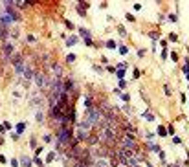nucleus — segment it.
<instances>
[{"label": "nucleus", "instance_id": "nucleus-17", "mask_svg": "<svg viewBox=\"0 0 189 167\" xmlns=\"http://www.w3.org/2000/svg\"><path fill=\"white\" fill-rule=\"evenodd\" d=\"M37 121H42V112H37Z\"/></svg>", "mask_w": 189, "mask_h": 167}, {"label": "nucleus", "instance_id": "nucleus-5", "mask_svg": "<svg viewBox=\"0 0 189 167\" xmlns=\"http://www.w3.org/2000/svg\"><path fill=\"white\" fill-rule=\"evenodd\" d=\"M40 103H42V97H40V94H33L30 96V105L31 106H40Z\"/></svg>", "mask_w": 189, "mask_h": 167}, {"label": "nucleus", "instance_id": "nucleus-8", "mask_svg": "<svg viewBox=\"0 0 189 167\" xmlns=\"http://www.w3.org/2000/svg\"><path fill=\"white\" fill-rule=\"evenodd\" d=\"M20 162H22V165H24V167H30V165H31V160L28 158V156H22Z\"/></svg>", "mask_w": 189, "mask_h": 167}, {"label": "nucleus", "instance_id": "nucleus-2", "mask_svg": "<svg viewBox=\"0 0 189 167\" xmlns=\"http://www.w3.org/2000/svg\"><path fill=\"white\" fill-rule=\"evenodd\" d=\"M57 138H59V143H57V147H59V151H61L64 145L72 143V132H70V129H68V127H63V129L59 131Z\"/></svg>", "mask_w": 189, "mask_h": 167}, {"label": "nucleus", "instance_id": "nucleus-9", "mask_svg": "<svg viewBox=\"0 0 189 167\" xmlns=\"http://www.w3.org/2000/svg\"><path fill=\"white\" fill-rule=\"evenodd\" d=\"M79 31H81V35L84 37V39H90V31H88V30H84V28H81Z\"/></svg>", "mask_w": 189, "mask_h": 167}, {"label": "nucleus", "instance_id": "nucleus-1", "mask_svg": "<svg viewBox=\"0 0 189 167\" xmlns=\"http://www.w3.org/2000/svg\"><path fill=\"white\" fill-rule=\"evenodd\" d=\"M84 121L90 125V127H97V125H101V121H103V114H101V110L96 108V106L88 108V110H86V118H84Z\"/></svg>", "mask_w": 189, "mask_h": 167}, {"label": "nucleus", "instance_id": "nucleus-16", "mask_svg": "<svg viewBox=\"0 0 189 167\" xmlns=\"http://www.w3.org/2000/svg\"><path fill=\"white\" fill-rule=\"evenodd\" d=\"M114 46H116V44L112 42V40H108V42H107V48H114Z\"/></svg>", "mask_w": 189, "mask_h": 167}, {"label": "nucleus", "instance_id": "nucleus-11", "mask_svg": "<svg viewBox=\"0 0 189 167\" xmlns=\"http://www.w3.org/2000/svg\"><path fill=\"white\" fill-rule=\"evenodd\" d=\"M149 151H154V152H160V147H158V145H152V143H149Z\"/></svg>", "mask_w": 189, "mask_h": 167}, {"label": "nucleus", "instance_id": "nucleus-15", "mask_svg": "<svg viewBox=\"0 0 189 167\" xmlns=\"http://www.w3.org/2000/svg\"><path fill=\"white\" fill-rule=\"evenodd\" d=\"M24 131V123H20V125H17V132H22Z\"/></svg>", "mask_w": 189, "mask_h": 167}, {"label": "nucleus", "instance_id": "nucleus-12", "mask_svg": "<svg viewBox=\"0 0 189 167\" xmlns=\"http://www.w3.org/2000/svg\"><path fill=\"white\" fill-rule=\"evenodd\" d=\"M75 42H77V37H70V39H68V46H72Z\"/></svg>", "mask_w": 189, "mask_h": 167}, {"label": "nucleus", "instance_id": "nucleus-14", "mask_svg": "<svg viewBox=\"0 0 189 167\" xmlns=\"http://www.w3.org/2000/svg\"><path fill=\"white\" fill-rule=\"evenodd\" d=\"M66 61H68V63H74V61H75V55H72V53H70L68 57H66Z\"/></svg>", "mask_w": 189, "mask_h": 167}, {"label": "nucleus", "instance_id": "nucleus-4", "mask_svg": "<svg viewBox=\"0 0 189 167\" xmlns=\"http://www.w3.org/2000/svg\"><path fill=\"white\" fill-rule=\"evenodd\" d=\"M75 136H77V140H88L90 132H88L86 129H83L81 125H77V131H75Z\"/></svg>", "mask_w": 189, "mask_h": 167}, {"label": "nucleus", "instance_id": "nucleus-3", "mask_svg": "<svg viewBox=\"0 0 189 167\" xmlns=\"http://www.w3.org/2000/svg\"><path fill=\"white\" fill-rule=\"evenodd\" d=\"M119 145L123 147V149L127 147V149H130V151H136V143L132 141L130 138H127V136H125V138H121V140H119Z\"/></svg>", "mask_w": 189, "mask_h": 167}, {"label": "nucleus", "instance_id": "nucleus-7", "mask_svg": "<svg viewBox=\"0 0 189 167\" xmlns=\"http://www.w3.org/2000/svg\"><path fill=\"white\" fill-rule=\"evenodd\" d=\"M11 52H13L11 44H9V42H6V44H4V59H6V55L9 57V55H11Z\"/></svg>", "mask_w": 189, "mask_h": 167}, {"label": "nucleus", "instance_id": "nucleus-10", "mask_svg": "<svg viewBox=\"0 0 189 167\" xmlns=\"http://www.w3.org/2000/svg\"><path fill=\"white\" fill-rule=\"evenodd\" d=\"M143 118H145V119H149V121H154V116L151 114V112H145V114H143Z\"/></svg>", "mask_w": 189, "mask_h": 167}, {"label": "nucleus", "instance_id": "nucleus-13", "mask_svg": "<svg viewBox=\"0 0 189 167\" xmlns=\"http://www.w3.org/2000/svg\"><path fill=\"white\" fill-rule=\"evenodd\" d=\"M6 35H7L6 28H0V39H2V37H6Z\"/></svg>", "mask_w": 189, "mask_h": 167}, {"label": "nucleus", "instance_id": "nucleus-6", "mask_svg": "<svg viewBox=\"0 0 189 167\" xmlns=\"http://www.w3.org/2000/svg\"><path fill=\"white\" fill-rule=\"evenodd\" d=\"M53 70H55V77H57V79H61V77L64 75V73H63V68H61L59 64H53Z\"/></svg>", "mask_w": 189, "mask_h": 167}]
</instances>
